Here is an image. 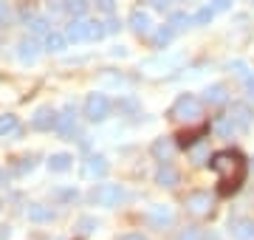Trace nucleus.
I'll use <instances>...</instances> for the list:
<instances>
[{"label":"nucleus","instance_id":"obj_27","mask_svg":"<svg viewBox=\"0 0 254 240\" xmlns=\"http://www.w3.org/2000/svg\"><path fill=\"white\" fill-rule=\"evenodd\" d=\"M215 130H218L220 136H232V133H237V130H240V127H237L235 121L229 119V116H223V119H220L218 124H215Z\"/></svg>","mask_w":254,"mask_h":240},{"label":"nucleus","instance_id":"obj_31","mask_svg":"<svg viewBox=\"0 0 254 240\" xmlns=\"http://www.w3.org/2000/svg\"><path fill=\"white\" fill-rule=\"evenodd\" d=\"M9 23H11V9H9V3H6V0H0V26L9 28Z\"/></svg>","mask_w":254,"mask_h":240},{"label":"nucleus","instance_id":"obj_19","mask_svg":"<svg viewBox=\"0 0 254 240\" xmlns=\"http://www.w3.org/2000/svg\"><path fill=\"white\" fill-rule=\"evenodd\" d=\"M173 150H175V144L170 139H155L153 141V156L158 158V161H170V158H173Z\"/></svg>","mask_w":254,"mask_h":240},{"label":"nucleus","instance_id":"obj_22","mask_svg":"<svg viewBox=\"0 0 254 240\" xmlns=\"http://www.w3.org/2000/svg\"><path fill=\"white\" fill-rule=\"evenodd\" d=\"M203 99L209 105H223L226 102V85H209L206 91H203Z\"/></svg>","mask_w":254,"mask_h":240},{"label":"nucleus","instance_id":"obj_29","mask_svg":"<svg viewBox=\"0 0 254 240\" xmlns=\"http://www.w3.org/2000/svg\"><path fill=\"white\" fill-rule=\"evenodd\" d=\"M76 229H79V235H91V232L99 229V221H96V218H79Z\"/></svg>","mask_w":254,"mask_h":240},{"label":"nucleus","instance_id":"obj_38","mask_svg":"<svg viewBox=\"0 0 254 240\" xmlns=\"http://www.w3.org/2000/svg\"><path fill=\"white\" fill-rule=\"evenodd\" d=\"M65 3H68V0H48V9L51 11H65Z\"/></svg>","mask_w":254,"mask_h":240},{"label":"nucleus","instance_id":"obj_36","mask_svg":"<svg viewBox=\"0 0 254 240\" xmlns=\"http://www.w3.org/2000/svg\"><path fill=\"white\" fill-rule=\"evenodd\" d=\"M229 68H235V74H240L243 79L249 76V68H246V62H240V60H235V62L229 65Z\"/></svg>","mask_w":254,"mask_h":240},{"label":"nucleus","instance_id":"obj_40","mask_svg":"<svg viewBox=\"0 0 254 240\" xmlns=\"http://www.w3.org/2000/svg\"><path fill=\"white\" fill-rule=\"evenodd\" d=\"M105 31H108V34H113V31H119V20H113V14H110V20L105 23Z\"/></svg>","mask_w":254,"mask_h":240},{"label":"nucleus","instance_id":"obj_7","mask_svg":"<svg viewBox=\"0 0 254 240\" xmlns=\"http://www.w3.org/2000/svg\"><path fill=\"white\" fill-rule=\"evenodd\" d=\"M226 116H229L232 121H235V124H237L240 130H249V127L254 124V111L249 108V105H246V102H235V105L229 108Z\"/></svg>","mask_w":254,"mask_h":240},{"label":"nucleus","instance_id":"obj_32","mask_svg":"<svg viewBox=\"0 0 254 240\" xmlns=\"http://www.w3.org/2000/svg\"><path fill=\"white\" fill-rule=\"evenodd\" d=\"M192 23V17H187V14H173V20H170V26L175 28V31H181V28H187Z\"/></svg>","mask_w":254,"mask_h":240},{"label":"nucleus","instance_id":"obj_39","mask_svg":"<svg viewBox=\"0 0 254 240\" xmlns=\"http://www.w3.org/2000/svg\"><path fill=\"white\" fill-rule=\"evenodd\" d=\"M60 198H63V201H76V189H60Z\"/></svg>","mask_w":254,"mask_h":240},{"label":"nucleus","instance_id":"obj_17","mask_svg":"<svg viewBox=\"0 0 254 240\" xmlns=\"http://www.w3.org/2000/svg\"><path fill=\"white\" fill-rule=\"evenodd\" d=\"M150 26H153V20H150V14H147L144 9H136L133 14H130V28H133L136 34H147Z\"/></svg>","mask_w":254,"mask_h":240},{"label":"nucleus","instance_id":"obj_24","mask_svg":"<svg viewBox=\"0 0 254 240\" xmlns=\"http://www.w3.org/2000/svg\"><path fill=\"white\" fill-rule=\"evenodd\" d=\"M88 6H91L88 0H68V3H65V11H68V14H73V17H85Z\"/></svg>","mask_w":254,"mask_h":240},{"label":"nucleus","instance_id":"obj_12","mask_svg":"<svg viewBox=\"0 0 254 240\" xmlns=\"http://www.w3.org/2000/svg\"><path fill=\"white\" fill-rule=\"evenodd\" d=\"M57 119H60V113L46 105V108H40V111L34 113L31 127H34V130H57Z\"/></svg>","mask_w":254,"mask_h":240},{"label":"nucleus","instance_id":"obj_16","mask_svg":"<svg viewBox=\"0 0 254 240\" xmlns=\"http://www.w3.org/2000/svg\"><path fill=\"white\" fill-rule=\"evenodd\" d=\"M155 184L158 186H178V173H175V167L161 161L158 173H155Z\"/></svg>","mask_w":254,"mask_h":240},{"label":"nucleus","instance_id":"obj_43","mask_svg":"<svg viewBox=\"0 0 254 240\" xmlns=\"http://www.w3.org/2000/svg\"><path fill=\"white\" fill-rule=\"evenodd\" d=\"M119 240H147V238H141V235H125V238H119Z\"/></svg>","mask_w":254,"mask_h":240},{"label":"nucleus","instance_id":"obj_35","mask_svg":"<svg viewBox=\"0 0 254 240\" xmlns=\"http://www.w3.org/2000/svg\"><path fill=\"white\" fill-rule=\"evenodd\" d=\"M178 240H203V235H200L198 229H184Z\"/></svg>","mask_w":254,"mask_h":240},{"label":"nucleus","instance_id":"obj_3","mask_svg":"<svg viewBox=\"0 0 254 240\" xmlns=\"http://www.w3.org/2000/svg\"><path fill=\"white\" fill-rule=\"evenodd\" d=\"M200 116H203V108L192 93H181L170 108V119H178V121H198Z\"/></svg>","mask_w":254,"mask_h":240},{"label":"nucleus","instance_id":"obj_30","mask_svg":"<svg viewBox=\"0 0 254 240\" xmlns=\"http://www.w3.org/2000/svg\"><path fill=\"white\" fill-rule=\"evenodd\" d=\"M212 17H215V9H212V6H203V9H200L198 14L192 17V23H195V26H206Z\"/></svg>","mask_w":254,"mask_h":240},{"label":"nucleus","instance_id":"obj_42","mask_svg":"<svg viewBox=\"0 0 254 240\" xmlns=\"http://www.w3.org/2000/svg\"><path fill=\"white\" fill-rule=\"evenodd\" d=\"M170 3H173V0H153V6H155V9H167Z\"/></svg>","mask_w":254,"mask_h":240},{"label":"nucleus","instance_id":"obj_8","mask_svg":"<svg viewBox=\"0 0 254 240\" xmlns=\"http://www.w3.org/2000/svg\"><path fill=\"white\" fill-rule=\"evenodd\" d=\"M82 176L88 181H96V178H105L108 176V158L105 156H88L85 164H82Z\"/></svg>","mask_w":254,"mask_h":240},{"label":"nucleus","instance_id":"obj_37","mask_svg":"<svg viewBox=\"0 0 254 240\" xmlns=\"http://www.w3.org/2000/svg\"><path fill=\"white\" fill-rule=\"evenodd\" d=\"M232 6V0H212V9L215 11H226Z\"/></svg>","mask_w":254,"mask_h":240},{"label":"nucleus","instance_id":"obj_2","mask_svg":"<svg viewBox=\"0 0 254 240\" xmlns=\"http://www.w3.org/2000/svg\"><path fill=\"white\" fill-rule=\"evenodd\" d=\"M105 34H108V31H105V23L85 20V17L71 20V26L65 31V37L71 40V43H93V40H102Z\"/></svg>","mask_w":254,"mask_h":240},{"label":"nucleus","instance_id":"obj_44","mask_svg":"<svg viewBox=\"0 0 254 240\" xmlns=\"http://www.w3.org/2000/svg\"><path fill=\"white\" fill-rule=\"evenodd\" d=\"M9 181V176H6V170H0V184H6Z\"/></svg>","mask_w":254,"mask_h":240},{"label":"nucleus","instance_id":"obj_28","mask_svg":"<svg viewBox=\"0 0 254 240\" xmlns=\"http://www.w3.org/2000/svg\"><path fill=\"white\" fill-rule=\"evenodd\" d=\"M34 167H37V158L26 156V158H20V164H14V173H17V176H26V173H31Z\"/></svg>","mask_w":254,"mask_h":240},{"label":"nucleus","instance_id":"obj_45","mask_svg":"<svg viewBox=\"0 0 254 240\" xmlns=\"http://www.w3.org/2000/svg\"><path fill=\"white\" fill-rule=\"evenodd\" d=\"M203 240H220L218 235H203Z\"/></svg>","mask_w":254,"mask_h":240},{"label":"nucleus","instance_id":"obj_6","mask_svg":"<svg viewBox=\"0 0 254 240\" xmlns=\"http://www.w3.org/2000/svg\"><path fill=\"white\" fill-rule=\"evenodd\" d=\"M110 99L105 96V93H91L88 99H85V116L91 121H105L110 116Z\"/></svg>","mask_w":254,"mask_h":240},{"label":"nucleus","instance_id":"obj_34","mask_svg":"<svg viewBox=\"0 0 254 240\" xmlns=\"http://www.w3.org/2000/svg\"><path fill=\"white\" fill-rule=\"evenodd\" d=\"M96 3V9L105 11V14H113L116 11V0H93Z\"/></svg>","mask_w":254,"mask_h":240},{"label":"nucleus","instance_id":"obj_41","mask_svg":"<svg viewBox=\"0 0 254 240\" xmlns=\"http://www.w3.org/2000/svg\"><path fill=\"white\" fill-rule=\"evenodd\" d=\"M246 91H249V96L254 99V76H252V74L246 76Z\"/></svg>","mask_w":254,"mask_h":240},{"label":"nucleus","instance_id":"obj_13","mask_svg":"<svg viewBox=\"0 0 254 240\" xmlns=\"http://www.w3.org/2000/svg\"><path fill=\"white\" fill-rule=\"evenodd\" d=\"M57 133H60L63 139H71L73 133H76V113H73L71 105L60 113V119H57Z\"/></svg>","mask_w":254,"mask_h":240},{"label":"nucleus","instance_id":"obj_14","mask_svg":"<svg viewBox=\"0 0 254 240\" xmlns=\"http://www.w3.org/2000/svg\"><path fill=\"white\" fill-rule=\"evenodd\" d=\"M57 218V212L51 206H43V203H31L28 206V221L31 223H51Z\"/></svg>","mask_w":254,"mask_h":240},{"label":"nucleus","instance_id":"obj_21","mask_svg":"<svg viewBox=\"0 0 254 240\" xmlns=\"http://www.w3.org/2000/svg\"><path fill=\"white\" fill-rule=\"evenodd\" d=\"M209 133V127L206 124H200L198 130H192V133H187V130H184L181 136H175V139H178V147H192V144H195V141H200V136H206Z\"/></svg>","mask_w":254,"mask_h":240},{"label":"nucleus","instance_id":"obj_26","mask_svg":"<svg viewBox=\"0 0 254 240\" xmlns=\"http://www.w3.org/2000/svg\"><path fill=\"white\" fill-rule=\"evenodd\" d=\"M28 31L31 34H48V20L46 17H28Z\"/></svg>","mask_w":254,"mask_h":240},{"label":"nucleus","instance_id":"obj_15","mask_svg":"<svg viewBox=\"0 0 254 240\" xmlns=\"http://www.w3.org/2000/svg\"><path fill=\"white\" fill-rule=\"evenodd\" d=\"M17 57H20V62H23V65L37 62V57H40V46H37V43H34L31 37L23 40V43L17 46Z\"/></svg>","mask_w":254,"mask_h":240},{"label":"nucleus","instance_id":"obj_10","mask_svg":"<svg viewBox=\"0 0 254 240\" xmlns=\"http://www.w3.org/2000/svg\"><path fill=\"white\" fill-rule=\"evenodd\" d=\"M184 206H187V212H192V215H206L209 209H212V198H209V192L198 189V192H190V195H187Z\"/></svg>","mask_w":254,"mask_h":240},{"label":"nucleus","instance_id":"obj_11","mask_svg":"<svg viewBox=\"0 0 254 240\" xmlns=\"http://www.w3.org/2000/svg\"><path fill=\"white\" fill-rule=\"evenodd\" d=\"M229 235L235 240H254V221L252 218H232L229 221Z\"/></svg>","mask_w":254,"mask_h":240},{"label":"nucleus","instance_id":"obj_18","mask_svg":"<svg viewBox=\"0 0 254 240\" xmlns=\"http://www.w3.org/2000/svg\"><path fill=\"white\" fill-rule=\"evenodd\" d=\"M71 167H73V156H68V153H54L48 158V170L51 173H68Z\"/></svg>","mask_w":254,"mask_h":240},{"label":"nucleus","instance_id":"obj_33","mask_svg":"<svg viewBox=\"0 0 254 240\" xmlns=\"http://www.w3.org/2000/svg\"><path fill=\"white\" fill-rule=\"evenodd\" d=\"M119 111H127V113H136L138 111V102L133 96H125V99L119 102Z\"/></svg>","mask_w":254,"mask_h":240},{"label":"nucleus","instance_id":"obj_23","mask_svg":"<svg viewBox=\"0 0 254 240\" xmlns=\"http://www.w3.org/2000/svg\"><path fill=\"white\" fill-rule=\"evenodd\" d=\"M175 34H178V31H175V28L170 26V23H167V26H161V28H158V31H155V37H153L155 48H164V46H170V43H173V37H175Z\"/></svg>","mask_w":254,"mask_h":240},{"label":"nucleus","instance_id":"obj_46","mask_svg":"<svg viewBox=\"0 0 254 240\" xmlns=\"http://www.w3.org/2000/svg\"><path fill=\"white\" fill-rule=\"evenodd\" d=\"M0 209H3V203H0Z\"/></svg>","mask_w":254,"mask_h":240},{"label":"nucleus","instance_id":"obj_4","mask_svg":"<svg viewBox=\"0 0 254 240\" xmlns=\"http://www.w3.org/2000/svg\"><path fill=\"white\" fill-rule=\"evenodd\" d=\"M184 65V54L178 51H170V54H158V57H150L141 62V71L144 74H173Z\"/></svg>","mask_w":254,"mask_h":240},{"label":"nucleus","instance_id":"obj_20","mask_svg":"<svg viewBox=\"0 0 254 240\" xmlns=\"http://www.w3.org/2000/svg\"><path fill=\"white\" fill-rule=\"evenodd\" d=\"M65 46H68V37L65 34H57V31H48L46 34V51H51V54H60V51H65Z\"/></svg>","mask_w":254,"mask_h":240},{"label":"nucleus","instance_id":"obj_5","mask_svg":"<svg viewBox=\"0 0 254 240\" xmlns=\"http://www.w3.org/2000/svg\"><path fill=\"white\" fill-rule=\"evenodd\" d=\"M91 198H93V203L113 209V206H119V203L125 201V189H122L119 184H99L96 189H93Z\"/></svg>","mask_w":254,"mask_h":240},{"label":"nucleus","instance_id":"obj_25","mask_svg":"<svg viewBox=\"0 0 254 240\" xmlns=\"http://www.w3.org/2000/svg\"><path fill=\"white\" fill-rule=\"evenodd\" d=\"M17 130V116L14 113H6V116H0V136H9Z\"/></svg>","mask_w":254,"mask_h":240},{"label":"nucleus","instance_id":"obj_9","mask_svg":"<svg viewBox=\"0 0 254 240\" xmlns=\"http://www.w3.org/2000/svg\"><path fill=\"white\" fill-rule=\"evenodd\" d=\"M147 218H150V223L155 229H164V226H170L175 221V212H173V206H167V203H153Z\"/></svg>","mask_w":254,"mask_h":240},{"label":"nucleus","instance_id":"obj_1","mask_svg":"<svg viewBox=\"0 0 254 240\" xmlns=\"http://www.w3.org/2000/svg\"><path fill=\"white\" fill-rule=\"evenodd\" d=\"M209 167L218 173L220 178V195H232L240 189V184L246 181V158L237 150H218L209 158Z\"/></svg>","mask_w":254,"mask_h":240}]
</instances>
